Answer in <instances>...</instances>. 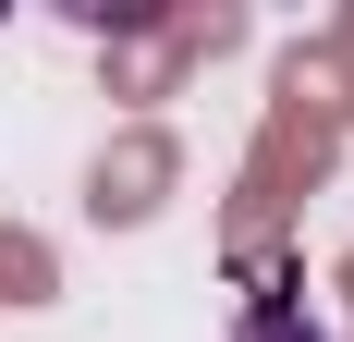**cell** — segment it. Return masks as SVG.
Segmentation results:
<instances>
[{"instance_id": "1", "label": "cell", "mask_w": 354, "mask_h": 342, "mask_svg": "<svg viewBox=\"0 0 354 342\" xmlns=\"http://www.w3.org/2000/svg\"><path fill=\"white\" fill-rule=\"evenodd\" d=\"M245 342H318V330H306V306H281V294H269V306L245 318Z\"/></svg>"}]
</instances>
